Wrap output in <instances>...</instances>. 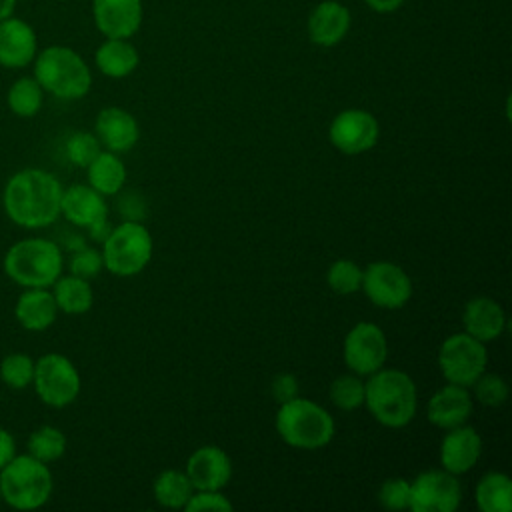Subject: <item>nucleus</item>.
<instances>
[{"instance_id":"obj_1","label":"nucleus","mask_w":512,"mask_h":512,"mask_svg":"<svg viewBox=\"0 0 512 512\" xmlns=\"http://www.w3.org/2000/svg\"><path fill=\"white\" fill-rule=\"evenodd\" d=\"M62 190L54 174L40 168H24L4 186V212L22 228H46L60 216Z\"/></svg>"},{"instance_id":"obj_2","label":"nucleus","mask_w":512,"mask_h":512,"mask_svg":"<svg viewBox=\"0 0 512 512\" xmlns=\"http://www.w3.org/2000/svg\"><path fill=\"white\" fill-rule=\"evenodd\" d=\"M364 406L386 428L408 426L418 410V390L410 374L398 368H380L364 382Z\"/></svg>"},{"instance_id":"obj_3","label":"nucleus","mask_w":512,"mask_h":512,"mask_svg":"<svg viewBox=\"0 0 512 512\" xmlns=\"http://www.w3.org/2000/svg\"><path fill=\"white\" fill-rule=\"evenodd\" d=\"M274 424L282 442L298 450H320L336 434L332 414L314 400L300 396L278 406Z\"/></svg>"},{"instance_id":"obj_4","label":"nucleus","mask_w":512,"mask_h":512,"mask_svg":"<svg viewBox=\"0 0 512 512\" xmlns=\"http://www.w3.org/2000/svg\"><path fill=\"white\" fill-rule=\"evenodd\" d=\"M34 78L44 92L62 100L84 98L92 86L88 64L68 46H48L36 54Z\"/></svg>"},{"instance_id":"obj_5","label":"nucleus","mask_w":512,"mask_h":512,"mask_svg":"<svg viewBox=\"0 0 512 512\" xmlns=\"http://www.w3.org/2000/svg\"><path fill=\"white\" fill-rule=\"evenodd\" d=\"M64 268V256L48 238H24L4 256V272L24 288H50Z\"/></svg>"},{"instance_id":"obj_6","label":"nucleus","mask_w":512,"mask_h":512,"mask_svg":"<svg viewBox=\"0 0 512 512\" xmlns=\"http://www.w3.org/2000/svg\"><path fill=\"white\" fill-rule=\"evenodd\" d=\"M54 480L46 462L24 454L0 468L2 500L16 510H36L52 496Z\"/></svg>"},{"instance_id":"obj_7","label":"nucleus","mask_w":512,"mask_h":512,"mask_svg":"<svg viewBox=\"0 0 512 512\" xmlns=\"http://www.w3.org/2000/svg\"><path fill=\"white\" fill-rule=\"evenodd\" d=\"M154 242L152 234L142 222L124 220L114 226L102 242L104 268L120 278H130L140 274L152 258Z\"/></svg>"},{"instance_id":"obj_8","label":"nucleus","mask_w":512,"mask_h":512,"mask_svg":"<svg viewBox=\"0 0 512 512\" xmlns=\"http://www.w3.org/2000/svg\"><path fill=\"white\" fill-rule=\"evenodd\" d=\"M32 386L50 408H66L80 394V374L64 354L48 352L34 362Z\"/></svg>"},{"instance_id":"obj_9","label":"nucleus","mask_w":512,"mask_h":512,"mask_svg":"<svg viewBox=\"0 0 512 512\" xmlns=\"http://www.w3.org/2000/svg\"><path fill=\"white\" fill-rule=\"evenodd\" d=\"M486 344L466 332L448 336L438 348V368L446 382L470 388L474 380L486 370Z\"/></svg>"},{"instance_id":"obj_10","label":"nucleus","mask_w":512,"mask_h":512,"mask_svg":"<svg viewBox=\"0 0 512 512\" xmlns=\"http://www.w3.org/2000/svg\"><path fill=\"white\" fill-rule=\"evenodd\" d=\"M360 290L376 308L400 310L412 298V280L402 266L378 260L362 268Z\"/></svg>"},{"instance_id":"obj_11","label":"nucleus","mask_w":512,"mask_h":512,"mask_svg":"<svg viewBox=\"0 0 512 512\" xmlns=\"http://www.w3.org/2000/svg\"><path fill=\"white\" fill-rule=\"evenodd\" d=\"M344 364L358 376H370L386 364L388 340L384 330L372 322L354 324L342 344Z\"/></svg>"},{"instance_id":"obj_12","label":"nucleus","mask_w":512,"mask_h":512,"mask_svg":"<svg viewBox=\"0 0 512 512\" xmlns=\"http://www.w3.org/2000/svg\"><path fill=\"white\" fill-rule=\"evenodd\" d=\"M462 502V486L458 476L442 470H424L410 480L412 512H454Z\"/></svg>"},{"instance_id":"obj_13","label":"nucleus","mask_w":512,"mask_h":512,"mask_svg":"<svg viewBox=\"0 0 512 512\" xmlns=\"http://www.w3.org/2000/svg\"><path fill=\"white\" fill-rule=\"evenodd\" d=\"M378 136L380 126L376 116L362 108H346L338 112L328 126L330 144L348 156L368 152L376 146Z\"/></svg>"},{"instance_id":"obj_14","label":"nucleus","mask_w":512,"mask_h":512,"mask_svg":"<svg viewBox=\"0 0 512 512\" xmlns=\"http://www.w3.org/2000/svg\"><path fill=\"white\" fill-rule=\"evenodd\" d=\"M194 490H224L232 478L230 456L214 444L196 448L184 468Z\"/></svg>"},{"instance_id":"obj_15","label":"nucleus","mask_w":512,"mask_h":512,"mask_svg":"<svg viewBox=\"0 0 512 512\" xmlns=\"http://www.w3.org/2000/svg\"><path fill=\"white\" fill-rule=\"evenodd\" d=\"M96 28L106 38H132L144 18L142 0H92Z\"/></svg>"},{"instance_id":"obj_16","label":"nucleus","mask_w":512,"mask_h":512,"mask_svg":"<svg viewBox=\"0 0 512 512\" xmlns=\"http://www.w3.org/2000/svg\"><path fill=\"white\" fill-rule=\"evenodd\" d=\"M482 454V438L476 428L468 424H460L456 428L446 430L440 442V464L446 472L460 476L470 472Z\"/></svg>"},{"instance_id":"obj_17","label":"nucleus","mask_w":512,"mask_h":512,"mask_svg":"<svg viewBox=\"0 0 512 512\" xmlns=\"http://www.w3.org/2000/svg\"><path fill=\"white\" fill-rule=\"evenodd\" d=\"M472 394L466 386L448 382L436 390L426 404V418L430 424L442 430L466 424L472 414Z\"/></svg>"},{"instance_id":"obj_18","label":"nucleus","mask_w":512,"mask_h":512,"mask_svg":"<svg viewBox=\"0 0 512 512\" xmlns=\"http://www.w3.org/2000/svg\"><path fill=\"white\" fill-rule=\"evenodd\" d=\"M352 24L350 10L338 0L316 4L308 16V38L320 48H332L344 40Z\"/></svg>"},{"instance_id":"obj_19","label":"nucleus","mask_w":512,"mask_h":512,"mask_svg":"<svg viewBox=\"0 0 512 512\" xmlns=\"http://www.w3.org/2000/svg\"><path fill=\"white\" fill-rule=\"evenodd\" d=\"M94 130L100 144L106 150L116 154L132 150L140 138V128L136 118L120 106L102 108L96 116Z\"/></svg>"},{"instance_id":"obj_20","label":"nucleus","mask_w":512,"mask_h":512,"mask_svg":"<svg viewBox=\"0 0 512 512\" xmlns=\"http://www.w3.org/2000/svg\"><path fill=\"white\" fill-rule=\"evenodd\" d=\"M38 54V40L32 26L20 18L0 20V64L4 68H24Z\"/></svg>"},{"instance_id":"obj_21","label":"nucleus","mask_w":512,"mask_h":512,"mask_svg":"<svg viewBox=\"0 0 512 512\" xmlns=\"http://www.w3.org/2000/svg\"><path fill=\"white\" fill-rule=\"evenodd\" d=\"M60 214L74 226L90 228L108 218V206L100 192L88 184H74L62 190Z\"/></svg>"},{"instance_id":"obj_22","label":"nucleus","mask_w":512,"mask_h":512,"mask_svg":"<svg viewBox=\"0 0 512 512\" xmlns=\"http://www.w3.org/2000/svg\"><path fill=\"white\" fill-rule=\"evenodd\" d=\"M462 326L466 334L486 344L502 336L506 328V314L494 298L476 296L464 306Z\"/></svg>"},{"instance_id":"obj_23","label":"nucleus","mask_w":512,"mask_h":512,"mask_svg":"<svg viewBox=\"0 0 512 512\" xmlns=\"http://www.w3.org/2000/svg\"><path fill=\"white\" fill-rule=\"evenodd\" d=\"M16 320L22 328L30 332H42L56 322L58 306L54 294L46 288H28L24 290L14 308Z\"/></svg>"},{"instance_id":"obj_24","label":"nucleus","mask_w":512,"mask_h":512,"mask_svg":"<svg viewBox=\"0 0 512 512\" xmlns=\"http://www.w3.org/2000/svg\"><path fill=\"white\" fill-rule=\"evenodd\" d=\"M94 62L104 76L126 78L138 68L140 56L130 38H106L98 46Z\"/></svg>"},{"instance_id":"obj_25","label":"nucleus","mask_w":512,"mask_h":512,"mask_svg":"<svg viewBox=\"0 0 512 512\" xmlns=\"http://www.w3.org/2000/svg\"><path fill=\"white\" fill-rule=\"evenodd\" d=\"M88 186H92L102 196L118 194L126 184V166L116 152L102 150L86 168Z\"/></svg>"},{"instance_id":"obj_26","label":"nucleus","mask_w":512,"mask_h":512,"mask_svg":"<svg viewBox=\"0 0 512 512\" xmlns=\"http://www.w3.org/2000/svg\"><path fill=\"white\" fill-rule=\"evenodd\" d=\"M474 502L482 512L512 510V480L504 472H488L480 478L474 490Z\"/></svg>"},{"instance_id":"obj_27","label":"nucleus","mask_w":512,"mask_h":512,"mask_svg":"<svg viewBox=\"0 0 512 512\" xmlns=\"http://www.w3.org/2000/svg\"><path fill=\"white\" fill-rule=\"evenodd\" d=\"M52 294L58 310H62L64 314H84L94 304V292H92L90 280H84L74 274H68V276L60 274L58 280L52 284Z\"/></svg>"},{"instance_id":"obj_28","label":"nucleus","mask_w":512,"mask_h":512,"mask_svg":"<svg viewBox=\"0 0 512 512\" xmlns=\"http://www.w3.org/2000/svg\"><path fill=\"white\" fill-rule=\"evenodd\" d=\"M192 492H194V488H192V482L188 480L186 472L176 470V468H168V470L160 472L152 484L154 500L160 506L172 508V510L184 508L186 502L190 500Z\"/></svg>"},{"instance_id":"obj_29","label":"nucleus","mask_w":512,"mask_h":512,"mask_svg":"<svg viewBox=\"0 0 512 512\" xmlns=\"http://www.w3.org/2000/svg\"><path fill=\"white\" fill-rule=\"evenodd\" d=\"M44 100V90L36 82L34 76H22L18 78L6 96V102L10 110L20 118H32L40 112Z\"/></svg>"},{"instance_id":"obj_30","label":"nucleus","mask_w":512,"mask_h":512,"mask_svg":"<svg viewBox=\"0 0 512 512\" xmlns=\"http://www.w3.org/2000/svg\"><path fill=\"white\" fill-rule=\"evenodd\" d=\"M64 452H66V436L56 426H48V424L40 426L28 438V454L46 464L62 458Z\"/></svg>"},{"instance_id":"obj_31","label":"nucleus","mask_w":512,"mask_h":512,"mask_svg":"<svg viewBox=\"0 0 512 512\" xmlns=\"http://www.w3.org/2000/svg\"><path fill=\"white\" fill-rule=\"evenodd\" d=\"M328 394L336 408L346 412L356 410L364 406V380L354 372L342 374L336 380H332Z\"/></svg>"},{"instance_id":"obj_32","label":"nucleus","mask_w":512,"mask_h":512,"mask_svg":"<svg viewBox=\"0 0 512 512\" xmlns=\"http://www.w3.org/2000/svg\"><path fill=\"white\" fill-rule=\"evenodd\" d=\"M326 282L332 292L340 296H350L362 288V268L346 258H340L328 266Z\"/></svg>"},{"instance_id":"obj_33","label":"nucleus","mask_w":512,"mask_h":512,"mask_svg":"<svg viewBox=\"0 0 512 512\" xmlns=\"http://www.w3.org/2000/svg\"><path fill=\"white\" fill-rule=\"evenodd\" d=\"M0 378L8 388H14V390L28 388L34 378V360L22 352L4 356L0 362Z\"/></svg>"},{"instance_id":"obj_34","label":"nucleus","mask_w":512,"mask_h":512,"mask_svg":"<svg viewBox=\"0 0 512 512\" xmlns=\"http://www.w3.org/2000/svg\"><path fill=\"white\" fill-rule=\"evenodd\" d=\"M470 388H472L474 398L482 406H488V408L502 406L508 400V394H510V388H508V384L502 376L486 374V372H482Z\"/></svg>"},{"instance_id":"obj_35","label":"nucleus","mask_w":512,"mask_h":512,"mask_svg":"<svg viewBox=\"0 0 512 512\" xmlns=\"http://www.w3.org/2000/svg\"><path fill=\"white\" fill-rule=\"evenodd\" d=\"M66 158L78 166V168H88V164L102 152V144L92 132H74L66 144Z\"/></svg>"},{"instance_id":"obj_36","label":"nucleus","mask_w":512,"mask_h":512,"mask_svg":"<svg viewBox=\"0 0 512 512\" xmlns=\"http://www.w3.org/2000/svg\"><path fill=\"white\" fill-rule=\"evenodd\" d=\"M70 274L80 276L84 280H92L100 274V270L104 268V260H102V252L90 246H84L80 250H74L68 262Z\"/></svg>"},{"instance_id":"obj_37","label":"nucleus","mask_w":512,"mask_h":512,"mask_svg":"<svg viewBox=\"0 0 512 512\" xmlns=\"http://www.w3.org/2000/svg\"><path fill=\"white\" fill-rule=\"evenodd\" d=\"M378 502L386 510H406L410 502V480L388 478L378 490Z\"/></svg>"},{"instance_id":"obj_38","label":"nucleus","mask_w":512,"mask_h":512,"mask_svg":"<svg viewBox=\"0 0 512 512\" xmlns=\"http://www.w3.org/2000/svg\"><path fill=\"white\" fill-rule=\"evenodd\" d=\"M232 502L222 494V490H194L190 500L186 502V512L198 510H216V512H232Z\"/></svg>"},{"instance_id":"obj_39","label":"nucleus","mask_w":512,"mask_h":512,"mask_svg":"<svg viewBox=\"0 0 512 512\" xmlns=\"http://www.w3.org/2000/svg\"><path fill=\"white\" fill-rule=\"evenodd\" d=\"M298 390H300V386H298L296 376H294V374H288V372H282V374L274 376L272 386H270V392H272V396H274V400H276L278 404L296 398V396H298Z\"/></svg>"},{"instance_id":"obj_40","label":"nucleus","mask_w":512,"mask_h":512,"mask_svg":"<svg viewBox=\"0 0 512 512\" xmlns=\"http://www.w3.org/2000/svg\"><path fill=\"white\" fill-rule=\"evenodd\" d=\"M118 208H120V214L124 216V220H136V222H142V218L146 216V204L144 200L130 192V194H124L118 202Z\"/></svg>"},{"instance_id":"obj_41","label":"nucleus","mask_w":512,"mask_h":512,"mask_svg":"<svg viewBox=\"0 0 512 512\" xmlns=\"http://www.w3.org/2000/svg\"><path fill=\"white\" fill-rule=\"evenodd\" d=\"M16 456V440L14 436L0 426V468H4Z\"/></svg>"},{"instance_id":"obj_42","label":"nucleus","mask_w":512,"mask_h":512,"mask_svg":"<svg viewBox=\"0 0 512 512\" xmlns=\"http://www.w3.org/2000/svg\"><path fill=\"white\" fill-rule=\"evenodd\" d=\"M406 0H364V4L368 8H372L374 12L378 14H388V12H394L398 10Z\"/></svg>"},{"instance_id":"obj_43","label":"nucleus","mask_w":512,"mask_h":512,"mask_svg":"<svg viewBox=\"0 0 512 512\" xmlns=\"http://www.w3.org/2000/svg\"><path fill=\"white\" fill-rule=\"evenodd\" d=\"M88 230V234H90V238H94L96 242H104V238L110 234V230H112V226L108 224V218L106 220H102V222H96V224H92L90 228H86Z\"/></svg>"},{"instance_id":"obj_44","label":"nucleus","mask_w":512,"mask_h":512,"mask_svg":"<svg viewBox=\"0 0 512 512\" xmlns=\"http://www.w3.org/2000/svg\"><path fill=\"white\" fill-rule=\"evenodd\" d=\"M14 8H16V0H0V20L12 16Z\"/></svg>"},{"instance_id":"obj_45","label":"nucleus","mask_w":512,"mask_h":512,"mask_svg":"<svg viewBox=\"0 0 512 512\" xmlns=\"http://www.w3.org/2000/svg\"><path fill=\"white\" fill-rule=\"evenodd\" d=\"M86 246V242H84V238L82 236H70L68 238V242H66V248L68 250H80V248H84Z\"/></svg>"},{"instance_id":"obj_46","label":"nucleus","mask_w":512,"mask_h":512,"mask_svg":"<svg viewBox=\"0 0 512 512\" xmlns=\"http://www.w3.org/2000/svg\"><path fill=\"white\" fill-rule=\"evenodd\" d=\"M0 502H2V490H0Z\"/></svg>"}]
</instances>
